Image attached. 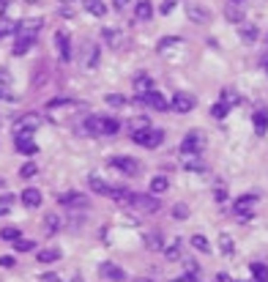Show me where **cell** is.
Returning <instances> with one entry per match:
<instances>
[{"label":"cell","mask_w":268,"mask_h":282,"mask_svg":"<svg viewBox=\"0 0 268 282\" xmlns=\"http://www.w3.org/2000/svg\"><path fill=\"white\" fill-rule=\"evenodd\" d=\"M120 129L115 118H104V115H88L85 120V132L96 134V137H104V134H115Z\"/></svg>","instance_id":"6da1fadb"},{"label":"cell","mask_w":268,"mask_h":282,"mask_svg":"<svg viewBox=\"0 0 268 282\" xmlns=\"http://www.w3.org/2000/svg\"><path fill=\"white\" fill-rule=\"evenodd\" d=\"M131 140L137 145H143V148H159L164 143V132L162 129H140L131 134Z\"/></svg>","instance_id":"7a4b0ae2"},{"label":"cell","mask_w":268,"mask_h":282,"mask_svg":"<svg viewBox=\"0 0 268 282\" xmlns=\"http://www.w3.org/2000/svg\"><path fill=\"white\" fill-rule=\"evenodd\" d=\"M38 126H41V118H38L36 112H28V115L17 118V124H14V137H17V134H33Z\"/></svg>","instance_id":"3957f363"},{"label":"cell","mask_w":268,"mask_h":282,"mask_svg":"<svg viewBox=\"0 0 268 282\" xmlns=\"http://www.w3.org/2000/svg\"><path fill=\"white\" fill-rule=\"evenodd\" d=\"M203 148H205V137H203V132H197V129L189 132L184 137V143H181V151L184 153H200Z\"/></svg>","instance_id":"277c9868"},{"label":"cell","mask_w":268,"mask_h":282,"mask_svg":"<svg viewBox=\"0 0 268 282\" xmlns=\"http://www.w3.org/2000/svg\"><path fill=\"white\" fill-rule=\"evenodd\" d=\"M41 25H44L41 19H22V22L17 25V38H30V42H36Z\"/></svg>","instance_id":"5b68a950"},{"label":"cell","mask_w":268,"mask_h":282,"mask_svg":"<svg viewBox=\"0 0 268 282\" xmlns=\"http://www.w3.org/2000/svg\"><path fill=\"white\" fill-rule=\"evenodd\" d=\"M131 206L140 208V211H145V214H156L159 208H162L153 194H134V197H131Z\"/></svg>","instance_id":"8992f818"},{"label":"cell","mask_w":268,"mask_h":282,"mask_svg":"<svg viewBox=\"0 0 268 282\" xmlns=\"http://www.w3.org/2000/svg\"><path fill=\"white\" fill-rule=\"evenodd\" d=\"M194 104H197V99L192 96V93H175V96H172V102H170V107L175 112H192L194 110Z\"/></svg>","instance_id":"52a82bcc"},{"label":"cell","mask_w":268,"mask_h":282,"mask_svg":"<svg viewBox=\"0 0 268 282\" xmlns=\"http://www.w3.org/2000/svg\"><path fill=\"white\" fill-rule=\"evenodd\" d=\"M110 165L115 167V170L126 173V176H137V173H140V162H137V159H131V156H115Z\"/></svg>","instance_id":"ba28073f"},{"label":"cell","mask_w":268,"mask_h":282,"mask_svg":"<svg viewBox=\"0 0 268 282\" xmlns=\"http://www.w3.org/2000/svg\"><path fill=\"white\" fill-rule=\"evenodd\" d=\"M137 102L148 104V107H153V110H167V107H170V102L156 91H148V93H143V96H137Z\"/></svg>","instance_id":"9c48e42d"},{"label":"cell","mask_w":268,"mask_h":282,"mask_svg":"<svg viewBox=\"0 0 268 282\" xmlns=\"http://www.w3.org/2000/svg\"><path fill=\"white\" fill-rule=\"evenodd\" d=\"M186 17H189L192 22L205 25V22L211 19V11L205 9V6H200V3H189V6H186Z\"/></svg>","instance_id":"30bf717a"},{"label":"cell","mask_w":268,"mask_h":282,"mask_svg":"<svg viewBox=\"0 0 268 282\" xmlns=\"http://www.w3.org/2000/svg\"><path fill=\"white\" fill-rule=\"evenodd\" d=\"M30 137H33V134H17V137H14V145H17L19 153H28V156H33V153L38 151V145L33 143Z\"/></svg>","instance_id":"8fae6325"},{"label":"cell","mask_w":268,"mask_h":282,"mask_svg":"<svg viewBox=\"0 0 268 282\" xmlns=\"http://www.w3.org/2000/svg\"><path fill=\"white\" fill-rule=\"evenodd\" d=\"M99 271H102V277H107V279H112V282H120V279H126V271L120 266H115V263H102L99 266Z\"/></svg>","instance_id":"7c38bea8"},{"label":"cell","mask_w":268,"mask_h":282,"mask_svg":"<svg viewBox=\"0 0 268 282\" xmlns=\"http://www.w3.org/2000/svg\"><path fill=\"white\" fill-rule=\"evenodd\" d=\"M58 203H63V206H71V208H79V206H85L88 200H85V194H79V192H66V194H60L58 197Z\"/></svg>","instance_id":"4fadbf2b"},{"label":"cell","mask_w":268,"mask_h":282,"mask_svg":"<svg viewBox=\"0 0 268 282\" xmlns=\"http://www.w3.org/2000/svg\"><path fill=\"white\" fill-rule=\"evenodd\" d=\"M134 91H137V96H143V93L153 91V79L148 74H137V77H134Z\"/></svg>","instance_id":"5bb4252c"},{"label":"cell","mask_w":268,"mask_h":282,"mask_svg":"<svg viewBox=\"0 0 268 282\" xmlns=\"http://www.w3.org/2000/svg\"><path fill=\"white\" fill-rule=\"evenodd\" d=\"M55 44H58V52L63 60H71V44H69V36L66 33H58L55 36Z\"/></svg>","instance_id":"9a60e30c"},{"label":"cell","mask_w":268,"mask_h":282,"mask_svg":"<svg viewBox=\"0 0 268 282\" xmlns=\"http://www.w3.org/2000/svg\"><path fill=\"white\" fill-rule=\"evenodd\" d=\"M22 203L28 208H36L38 203H41V192H38L36 186H28V189L22 192Z\"/></svg>","instance_id":"2e32d148"},{"label":"cell","mask_w":268,"mask_h":282,"mask_svg":"<svg viewBox=\"0 0 268 282\" xmlns=\"http://www.w3.org/2000/svg\"><path fill=\"white\" fill-rule=\"evenodd\" d=\"M254 200H257V197H254V194H244V197H238V200H236V211L241 214V217H246V214L252 211Z\"/></svg>","instance_id":"e0dca14e"},{"label":"cell","mask_w":268,"mask_h":282,"mask_svg":"<svg viewBox=\"0 0 268 282\" xmlns=\"http://www.w3.org/2000/svg\"><path fill=\"white\" fill-rule=\"evenodd\" d=\"M104 38H107V44H110L112 50H118V47L123 44V33H120L118 28H104Z\"/></svg>","instance_id":"ac0fdd59"},{"label":"cell","mask_w":268,"mask_h":282,"mask_svg":"<svg viewBox=\"0 0 268 282\" xmlns=\"http://www.w3.org/2000/svg\"><path fill=\"white\" fill-rule=\"evenodd\" d=\"M151 14H153V6H151V0H140L137 6H134V17L137 19H151Z\"/></svg>","instance_id":"d6986e66"},{"label":"cell","mask_w":268,"mask_h":282,"mask_svg":"<svg viewBox=\"0 0 268 282\" xmlns=\"http://www.w3.org/2000/svg\"><path fill=\"white\" fill-rule=\"evenodd\" d=\"M265 129H268V112L265 110H257V112H254V132L263 137Z\"/></svg>","instance_id":"ffe728a7"},{"label":"cell","mask_w":268,"mask_h":282,"mask_svg":"<svg viewBox=\"0 0 268 282\" xmlns=\"http://www.w3.org/2000/svg\"><path fill=\"white\" fill-rule=\"evenodd\" d=\"M85 11L93 17H104L107 14V6L102 3V0H85Z\"/></svg>","instance_id":"44dd1931"},{"label":"cell","mask_w":268,"mask_h":282,"mask_svg":"<svg viewBox=\"0 0 268 282\" xmlns=\"http://www.w3.org/2000/svg\"><path fill=\"white\" fill-rule=\"evenodd\" d=\"M145 247H148V250H153V252H159L164 247V241H162V236H159V233H148V236H145Z\"/></svg>","instance_id":"7402d4cb"},{"label":"cell","mask_w":268,"mask_h":282,"mask_svg":"<svg viewBox=\"0 0 268 282\" xmlns=\"http://www.w3.org/2000/svg\"><path fill=\"white\" fill-rule=\"evenodd\" d=\"M58 258H60V250H55V247H52V250H41V252H38V263H55Z\"/></svg>","instance_id":"603a6c76"},{"label":"cell","mask_w":268,"mask_h":282,"mask_svg":"<svg viewBox=\"0 0 268 282\" xmlns=\"http://www.w3.org/2000/svg\"><path fill=\"white\" fill-rule=\"evenodd\" d=\"M252 277L257 282H268V266L265 263H252Z\"/></svg>","instance_id":"cb8c5ba5"},{"label":"cell","mask_w":268,"mask_h":282,"mask_svg":"<svg viewBox=\"0 0 268 282\" xmlns=\"http://www.w3.org/2000/svg\"><path fill=\"white\" fill-rule=\"evenodd\" d=\"M91 189H93V192H99V194H110V192H112V186H107L99 176H91Z\"/></svg>","instance_id":"d4e9b609"},{"label":"cell","mask_w":268,"mask_h":282,"mask_svg":"<svg viewBox=\"0 0 268 282\" xmlns=\"http://www.w3.org/2000/svg\"><path fill=\"white\" fill-rule=\"evenodd\" d=\"M167 186H170V181H167L164 176H156L151 181V192L153 194H162V192H167Z\"/></svg>","instance_id":"484cf974"},{"label":"cell","mask_w":268,"mask_h":282,"mask_svg":"<svg viewBox=\"0 0 268 282\" xmlns=\"http://www.w3.org/2000/svg\"><path fill=\"white\" fill-rule=\"evenodd\" d=\"M192 247H194L197 252H211L208 238H205V236H200V233H197V236H192Z\"/></svg>","instance_id":"4316f807"},{"label":"cell","mask_w":268,"mask_h":282,"mask_svg":"<svg viewBox=\"0 0 268 282\" xmlns=\"http://www.w3.org/2000/svg\"><path fill=\"white\" fill-rule=\"evenodd\" d=\"M184 167H186V170H203V162H200V156H197V153H186V162H184Z\"/></svg>","instance_id":"83f0119b"},{"label":"cell","mask_w":268,"mask_h":282,"mask_svg":"<svg viewBox=\"0 0 268 282\" xmlns=\"http://www.w3.org/2000/svg\"><path fill=\"white\" fill-rule=\"evenodd\" d=\"M238 33H241L244 42H254V38H257V28H254V25H241Z\"/></svg>","instance_id":"f1b7e54d"},{"label":"cell","mask_w":268,"mask_h":282,"mask_svg":"<svg viewBox=\"0 0 268 282\" xmlns=\"http://www.w3.org/2000/svg\"><path fill=\"white\" fill-rule=\"evenodd\" d=\"M30 47H33L30 38H17V42H14V50H11V52H14V55H25Z\"/></svg>","instance_id":"f546056e"},{"label":"cell","mask_w":268,"mask_h":282,"mask_svg":"<svg viewBox=\"0 0 268 282\" xmlns=\"http://www.w3.org/2000/svg\"><path fill=\"white\" fill-rule=\"evenodd\" d=\"M225 17L230 19V22H241V19H244V11H241L238 6H227V9H225Z\"/></svg>","instance_id":"4dcf8cb0"},{"label":"cell","mask_w":268,"mask_h":282,"mask_svg":"<svg viewBox=\"0 0 268 282\" xmlns=\"http://www.w3.org/2000/svg\"><path fill=\"white\" fill-rule=\"evenodd\" d=\"M9 33H17V22L0 17V36H9Z\"/></svg>","instance_id":"1f68e13d"},{"label":"cell","mask_w":268,"mask_h":282,"mask_svg":"<svg viewBox=\"0 0 268 282\" xmlns=\"http://www.w3.org/2000/svg\"><path fill=\"white\" fill-rule=\"evenodd\" d=\"M219 247H222L225 255H233V250H236V247H233V238L227 236V233H222V236H219Z\"/></svg>","instance_id":"d6a6232c"},{"label":"cell","mask_w":268,"mask_h":282,"mask_svg":"<svg viewBox=\"0 0 268 282\" xmlns=\"http://www.w3.org/2000/svg\"><path fill=\"white\" fill-rule=\"evenodd\" d=\"M197 271H200V266L194 263V260H186V274L181 279H194V277H197Z\"/></svg>","instance_id":"836d02e7"},{"label":"cell","mask_w":268,"mask_h":282,"mask_svg":"<svg viewBox=\"0 0 268 282\" xmlns=\"http://www.w3.org/2000/svg\"><path fill=\"white\" fill-rule=\"evenodd\" d=\"M164 255H167V258H170V260L181 258V241H172V244H170V247H167V250H164Z\"/></svg>","instance_id":"e575fe53"},{"label":"cell","mask_w":268,"mask_h":282,"mask_svg":"<svg viewBox=\"0 0 268 282\" xmlns=\"http://www.w3.org/2000/svg\"><path fill=\"white\" fill-rule=\"evenodd\" d=\"M178 44H181V38H178V36H170V38H162V42H159V52L170 50V47H178Z\"/></svg>","instance_id":"d590c367"},{"label":"cell","mask_w":268,"mask_h":282,"mask_svg":"<svg viewBox=\"0 0 268 282\" xmlns=\"http://www.w3.org/2000/svg\"><path fill=\"white\" fill-rule=\"evenodd\" d=\"M44 222H47V233H55L58 227H60V219L55 217V214H47V219H44Z\"/></svg>","instance_id":"8d00e7d4"},{"label":"cell","mask_w":268,"mask_h":282,"mask_svg":"<svg viewBox=\"0 0 268 282\" xmlns=\"http://www.w3.org/2000/svg\"><path fill=\"white\" fill-rule=\"evenodd\" d=\"M0 236H3L6 241H17L19 238V227H3V230H0Z\"/></svg>","instance_id":"74e56055"},{"label":"cell","mask_w":268,"mask_h":282,"mask_svg":"<svg viewBox=\"0 0 268 282\" xmlns=\"http://www.w3.org/2000/svg\"><path fill=\"white\" fill-rule=\"evenodd\" d=\"M99 63V47H88V60H85V66H96Z\"/></svg>","instance_id":"f35d334b"},{"label":"cell","mask_w":268,"mask_h":282,"mask_svg":"<svg viewBox=\"0 0 268 282\" xmlns=\"http://www.w3.org/2000/svg\"><path fill=\"white\" fill-rule=\"evenodd\" d=\"M172 217H175V219H186V217H189V206L178 203L175 208H172Z\"/></svg>","instance_id":"ab89813d"},{"label":"cell","mask_w":268,"mask_h":282,"mask_svg":"<svg viewBox=\"0 0 268 282\" xmlns=\"http://www.w3.org/2000/svg\"><path fill=\"white\" fill-rule=\"evenodd\" d=\"M227 110H230V107L219 102V104H213V107H211V115H213V118H225V115H227Z\"/></svg>","instance_id":"60d3db41"},{"label":"cell","mask_w":268,"mask_h":282,"mask_svg":"<svg viewBox=\"0 0 268 282\" xmlns=\"http://www.w3.org/2000/svg\"><path fill=\"white\" fill-rule=\"evenodd\" d=\"M222 104H227V107L238 104V96H236L233 91H222Z\"/></svg>","instance_id":"b9f144b4"},{"label":"cell","mask_w":268,"mask_h":282,"mask_svg":"<svg viewBox=\"0 0 268 282\" xmlns=\"http://www.w3.org/2000/svg\"><path fill=\"white\" fill-rule=\"evenodd\" d=\"M11 203H14V197H0V217H3V214H9V208H11Z\"/></svg>","instance_id":"7bdbcfd3"},{"label":"cell","mask_w":268,"mask_h":282,"mask_svg":"<svg viewBox=\"0 0 268 282\" xmlns=\"http://www.w3.org/2000/svg\"><path fill=\"white\" fill-rule=\"evenodd\" d=\"M19 173H22V178H33V176H36V165H33V162L22 165V170H19Z\"/></svg>","instance_id":"ee69618b"},{"label":"cell","mask_w":268,"mask_h":282,"mask_svg":"<svg viewBox=\"0 0 268 282\" xmlns=\"http://www.w3.org/2000/svg\"><path fill=\"white\" fill-rule=\"evenodd\" d=\"M14 247H17L19 252H30L36 244H33V241H19V238H17V244H14Z\"/></svg>","instance_id":"f6af8a7d"},{"label":"cell","mask_w":268,"mask_h":282,"mask_svg":"<svg viewBox=\"0 0 268 282\" xmlns=\"http://www.w3.org/2000/svg\"><path fill=\"white\" fill-rule=\"evenodd\" d=\"M172 9H175V0H164L162 3V14H170Z\"/></svg>","instance_id":"bcb514c9"},{"label":"cell","mask_w":268,"mask_h":282,"mask_svg":"<svg viewBox=\"0 0 268 282\" xmlns=\"http://www.w3.org/2000/svg\"><path fill=\"white\" fill-rule=\"evenodd\" d=\"M0 99H3V102H14L17 96H11V91H9V88H0Z\"/></svg>","instance_id":"7dc6e473"},{"label":"cell","mask_w":268,"mask_h":282,"mask_svg":"<svg viewBox=\"0 0 268 282\" xmlns=\"http://www.w3.org/2000/svg\"><path fill=\"white\" fill-rule=\"evenodd\" d=\"M0 266H3V268H11V266H14V258H9V255H3V258H0Z\"/></svg>","instance_id":"c3c4849f"},{"label":"cell","mask_w":268,"mask_h":282,"mask_svg":"<svg viewBox=\"0 0 268 282\" xmlns=\"http://www.w3.org/2000/svg\"><path fill=\"white\" fill-rule=\"evenodd\" d=\"M0 83H11V77H9V71H6V69H0Z\"/></svg>","instance_id":"681fc988"},{"label":"cell","mask_w":268,"mask_h":282,"mask_svg":"<svg viewBox=\"0 0 268 282\" xmlns=\"http://www.w3.org/2000/svg\"><path fill=\"white\" fill-rule=\"evenodd\" d=\"M126 6H129V0H115V9H118V11H123Z\"/></svg>","instance_id":"f907efd6"},{"label":"cell","mask_w":268,"mask_h":282,"mask_svg":"<svg viewBox=\"0 0 268 282\" xmlns=\"http://www.w3.org/2000/svg\"><path fill=\"white\" fill-rule=\"evenodd\" d=\"M107 102H110V104H123V99H120V96H107Z\"/></svg>","instance_id":"816d5d0a"},{"label":"cell","mask_w":268,"mask_h":282,"mask_svg":"<svg viewBox=\"0 0 268 282\" xmlns=\"http://www.w3.org/2000/svg\"><path fill=\"white\" fill-rule=\"evenodd\" d=\"M134 282H153V279H148V277H137Z\"/></svg>","instance_id":"f5cc1de1"},{"label":"cell","mask_w":268,"mask_h":282,"mask_svg":"<svg viewBox=\"0 0 268 282\" xmlns=\"http://www.w3.org/2000/svg\"><path fill=\"white\" fill-rule=\"evenodd\" d=\"M3 9H6V0H0V14H3Z\"/></svg>","instance_id":"db71d44e"},{"label":"cell","mask_w":268,"mask_h":282,"mask_svg":"<svg viewBox=\"0 0 268 282\" xmlns=\"http://www.w3.org/2000/svg\"><path fill=\"white\" fill-rule=\"evenodd\" d=\"M60 3H63V6H69V3H74V0H60Z\"/></svg>","instance_id":"11a10c76"},{"label":"cell","mask_w":268,"mask_h":282,"mask_svg":"<svg viewBox=\"0 0 268 282\" xmlns=\"http://www.w3.org/2000/svg\"><path fill=\"white\" fill-rule=\"evenodd\" d=\"M263 69H265V77H268V60H265V63H263Z\"/></svg>","instance_id":"9f6ffc18"},{"label":"cell","mask_w":268,"mask_h":282,"mask_svg":"<svg viewBox=\"0 0 268 282\" xmlns=\"http://www.w3.org/2000/svg\"><path fill=\"white\" fill-rule=\"evenodd\" d=\"M3 184H6V181H3V178H0V186H3Z\"/></svg>","instance_id":"6f0895ef"},{"label":"cell","mask_w":268,"mask_h":282,"mask_svg":"<svg viewBox=\"0 0 268 282\" xmlns=\"http://www.w3.org/2000/svg\"><path fill=\"white\" fill-rule=\"evenodd\" d=\"M233 3H241V0H233Z\"/></svg>","instance_id":"680465c9"},{"label":"cell","mask_w":268,"mask_h":282,"mask_svg":"<svg viewBox=\"0 0 268 282\" xmlns=\"http://www.w3.org/2000/svg\"><path fill=\"white\" fill-rule=\"evenodd\" d=\"M0 124H3V120H0Z\"/></svg>","instance_id":"91938a15"},{"label":"cell","mask_w":268,"mask_h":282,"mask_svg":"<svg viewBox=\"0 0 268 282\" xmlns=\"http://www.w3.org/2000/svg\"><path fill=\"white\" fill-rule=\"evenodd\" d=\"M265 42H268V38H265Z\"/></svg>","instance_id":"94428289"}]
</instances>
